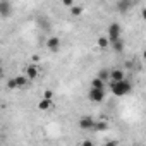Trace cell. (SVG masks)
<instances>
[{"label": "cell", "instance_id": "5", "mask_svg": "<svg viewBox=\"0 0 146 146\" xmlns=\"http://www.w3.org/2000/svg\"><path fill=\"white\" fill-rule=\"evenodd\" d=\"M124 79H125L124 69H119V67L110 69V83H119V81H124Z\"/></svg>", "mask_w": 146, "mask_h": 146}, {"label": "cell", "instance_id": "10", "mask_svg": "<svg viewBox=\"0 0 146 146\" xmlns=\"http://www.w3.org/2000/svg\"><path fill=\"white\" fill-rule=\"evenodd\" d=\"M52 105H53V102H52V100H45V98H41V100H40V103H38V108H40V110H50V108H52Z\"/></svg>", "mask_w": 146, "mask_h": 146}, {"label": "cell", "instance_id": "21", "mask_svg": "<svg viewBox=\"0 0 146 146\" xmlns=\"http://www.w3.org/2000/svg\"><path fill=\"white\" fill-rule=\"evenodd\" d=\"M105 146H117V141H108L105 143Z\"/></svg>", "mask_w": 146, "mask_h": 146}, {"label": "cell", "instance_id": "22", "mask_svg": "<svg viewBox=\"0 0 146 146\" xmlns=\"http://www.w3.org/2000/svg\"><path fill=\"white\" fill-rule=\"evenodd\" d=\"M141 14H143V19H146V9H143V12H141Z\"/></svg>", "mask_w": 146, "mask_h": 146}, {"label": "cell", "instance_id": "18", "mask_svg": "<svg viewBox=\"0 0 146 146\" xmlns=\"http://www.w3.org/2000/svg\"><path fill=\"white\" fill-rule=\"evenodd\" d=\"M43 98H45V100H53V91H52V90H46V91L43 93Z\"/></svg>", "mask_w": 146, "mask_h": 146}, {"label": "cell", "instance_id": "6", "mask_svg": "<svg viewBox=\"0 0 146 146\" xmlns=\"http://www.w3.org/2000/svg\"><path fill=\"white\" fill-rule=\"evenodd\" d=\"M28 81L29 79L26 76H16L9 81V88H24V86H28Z\"/></svg>", "mask_w": 146, "mask_h": 146}, {"label": "cell", "instance_id": "13", "mask_svg": "<svg viewBox=\"0 0 146 146\" xmlns=\"http://www.w3.org/2000/svg\"><path fill=\"white\" fill-rule=\"evenodd\" d=\"M96 45H98L100 48H107V46H110V40H108L107 36H100V38L96 40Z\"/></svg>", "mask_w": 146, "mask_h": 146}, {"label": "cell", "instance_id": "19", "mask_svg": "<svg viewBox=\"0 0 146 146\" xmlns=\"http://www.w3.org/2000/svg\"><path fill=\"white\" fill-rule=\"evenodd\" d=\"M79 146H96V144H95L93 141H90V139H84V141H83Z\"/></svg>", "mask_w": 146, "mask_h": 146}, {"label": "cell", "instance_id": "2", "mask_svg": "<svg viewBox=\"0 0 146 146\" xmlns=\"http://www.w3.org/2000/svg\"><path fill=\"white\" fill-rule=\"evenodd\" d=\"M120 35H122V29H120V24H119V23H112V24H108L107 38L110 40V45H112L113 41H119V40H120Z\"/></svg>", "mask_w": 146, "mask_h": 146}, {"label": "cell", "instance_id": "12", "mask_svg": "<svg viewBox=\"0 0 146 146\" xmlns=\"http://www.w3.org/2000/svg\"><path fill=\"white\" fill-rule=\"evenodd\" d=\"M131 7H132L131 2H124V0H119V2H117V9H119L120 12H127Z\"/></svg>", "mask_w": 146, "mask_h": 146}, {"label": "cell", "instance_id": "23", "mask_svg": "<svg viewBox=\"0 0 146 146\" xmlns=\"http://www.w3.org/2000/svg\"><path fill=\"white\" fill-rule=\"evenodd\" d=\"M143 58H144V60H146V50H144V52H143Z\"/></svg>", "mask_w": 146, "mask_h": 146}, {"label": "cell", "instance_id": "14", "mask_svg": "<svg viewBox=\"0 0 146 146\" xmlns=\"http://www.w3.org/2000/svg\"><path fill=\"white\" fill-rule=\"evenodd\" d=\"M112 48H113L117 53H122V52H124V40L120 38L119 41H113V43H112Z\"/></svg>", "mask_w": 146, "mask_h": 146}, {"label": "cell", "instance_id": "15", "mask_svg": "<svg viewBox=\"0 0 146 146\" xmlns=\"http://www.w3.org/2000/svg\"><path fill=\"white\" fill-rule=\"evenodd\" d=\"M91 88H96V90H103V88H105V83H103L100 78H95V79H91Z\"/></svg>", "mask_w": 146, "mask_h": 146}, {"label": "cell", "instance_id": "3", "mask_svg": "<svg viewBox=\"0 0 146 146\" xmlns=\"http://www.w3.org/2000/svg\"><path fill=\"white\" fill-rule=\"evenodd\" d=\"M24 72H26V78L31 81V79H36L38 76H40V72H41V67L38 65V64H28L26 65V69H24Z\"/></svg>", "mask_w": 146, "mask_h": 146}, {"label": "cell", "instance_id": "1", "mask_svg": "<svg viewBox=\"0 0 146 146\" xmlns=\"http://www.w3.org/2000/svg\"><path fill=\"white\" fill-rule=\"evenodd\" d=\"M110 91L115 95V96H127L131 91H132V84L124 79V81H119V83H110Z\"/></svg>", "mask_w": 146, "mask_h": 146}, {"label": "cell", "instance_id": "8", "mask_svg": "<svg viewBox=\"0 0 146 146\" xmlns=\"http://www.w3.org/2000/svg\"><path fill=\"white\" fill-rule=\"evenodd\" d=\"M46 46H48L50 52H58V48H60V38H57V36H50L48 41H46Z\"/></svg>", "mask_w": 146, "mask_h": 146}, {"label": "cell", "instance_id": "17", "mask_svg": "<svg viewBox=\"0 0 146 146\" xmlns=\"http://www.w3.org/2000/svg\"><path fill=\"white\" fill-rule=\"evenodd\" d=\"M70 14H72V16H76V17L81 16V14H83V7H81V5H74V7L70 9Z\"/></svg>", "mask_w": 146, "mask_h": 146}, {"label": "cell", "instance_id": "11", "mask_svg": "<svg viewBox=\"0 0 146 146\" xmlns=\"http://www.w3.org/2000/svg\"><path fill=\"white\" fill-rule=\"evenodd\" d=\"M107 129H108V122H105V120L95 122V127H93V131H96V132H103V131H107Z\"/></svg>", "mask_w": 146, "mask_h": 146}, {"label": "cell", "instance_id": "16", "mask_svg": "<svg viewBox=\"0 0 146 146\" xmlns=\"http://www.w3.org/2000/svg\"><path fill=\"white\" fill-rule=\"evenodd\" d=\"M98 78H100L103 83H105V81H108V83H110V70H107V69H102V70H100V76H98Z\"/></svg>", "mask_w": 146, "mask_h": 146}, {"label": "cell", "instance_id": "20", "mask_svg": "<svg viewBox=\"0 0 146 146\" xmlns=\"http://www.w3.org/2000/svg\"><path fill=\"white\" fill-rule=\"evenodd\" d=\"M64 5H65V7H70V9H72V7H74V2H72V0H64Z\"/></svg>", "mask_w": 146, "mask_h": 146}, {"label": "cell", "instance_id": "9", "mask_svg": "<svg viewBox=\"0 0 146 146\" xmlns=\"http://www.w3.org/2000/svg\"><path fill=\"white\" fill-rule=\"evenodd\" d=\"M11 12H12V5H11L9 0H0V14L4 17H7Z\"/></svg>", "mask_w": 146, "mask_h": 146}, {"label": "cell", "instance_id": "4", "mask_svg": "<svg viewBox=\"0 0 146 146\" xmlns=\"http://www.w3.org/2000/svg\"><path fill=\"white\" fill-rule=\"evenodd\" d=\"M88 98H90V102H93V103H102V102L105 100V90L91 88L90 93H88Z\"/></svg>", "mask_w": 146, "mask_h": 146}, {"label": "cell", "instance_id": "7", "mask_svg": "<svg viewBox=\"0 0 146 146\" xmlns=\"http://www.w3.org/2000/svg\"><path fill=\"white\" fill-rule=\"evenodd\" d=\"M93 127H95V120H93L91 117L84 115V117H81V119H79V129L88 131V129H93Z\"/></svg>", "mask_w": 146, "mask_h": 146}]
</instances>
